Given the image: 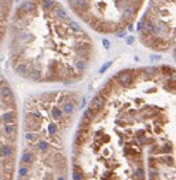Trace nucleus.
I'll return each mask as SVG.
<instances>
[{
  "label": "nucleus",
  "instance_id": "nucleus-6",
  "mask_svg": "<svg viewBox=\"0 0 176 180\" xmlns=\"http://www.w3.org/2000/svg\"><path fill=\"white\" fill-rule=\"evenodd\" d=\"M44 180H56V176H54L53 172H48V173L46 174V177H44Z\"/></svg>",
  "mask_w": 176,
  "mask_h": 180
},
{
  "label": "nucleus",
  "instance_id": "nucleus-2",
  "mask_svg": "<svg viewBox=\"0 0 176 180\" xmlns=\"http://www.w3.org/2000/svg\"><path fill=\"white\" fill-rule=\"evenodd\" d=\"M84 24L101 34H118L135 20L143 0H64Z\"/></svg>",
  "mask_w": 176,
  "mask_h": 180
},
{
  "label": "nucleus",
  "instance_id": "nucleus-5",
  "mask_svg": "<svg viewBox=\"0 0 176 180\" xmlns=\"http://www.w3.org/2000/svg\"><path fill=\"white\" fill-rule=\"evenodd\" d=\"M133 174H135V177L138 180H145V170H143L142 166H138L135 169V172H133Z\"/></svg>",
  "mask_w": 176,
  "mask_h": 180
},
{
  "label": "nucleus",
  "instance_id": "nucleus-7",
  "mask_svg": "<svg viewBox=\"0 0 176 180\" xmlns=\"http://www.w3.org/2000/svg\"><path fill=\"white\" fill-rule=\"evenodd\" d=\"M56 180H67V177H65L63 173H60V174H57V176H56Z\"/></svg>",
  "mask_w": 176,
  "mask_h": 180
},
{
  "label": "nucleus",
  "instance_id": "nucleus-1",
  "mask_svg": "<svg viewBox=\"0 0 176 180\" xmlns=\"http://www.w3.org/2000/svg\"><path fill=\"white\" fill-rule=\"evenodd\" d=\"M58 0H22L10 18V61L33 82H78L94 58V43Z\"/></svg>",
  "mask_w": 176,
  "mask_h": 180
},
{
  "label": "nucleus",
  "instance_id": "nucleus-4",
  "mask_svg": "<svg viewBox=\"0 0 176 180\" xmlns=\"http://www.w3.org/2000/svg\"><path fill=\"white\" fill-rule=\"evenodd\" d=\"M28 176H30V168H28V166H24V165H20V169H19V177L27 179Z\"/></svg>",
  "mask_w": 176,
  "mask_h": 180
},
{
  "label": "nucleus",
  "instance_id": "nucleus-3",
  "mask_svg": "<svg viewBox=\"0 0 176 180\" xmlns=\"http://www.w3.org/2000/svg\"><path fill=\"white\" fill-rule=\"evenodd\" d=\"M14 3L16 0H0V47L9 30L10 18L14 12Z\"/></svg>",
  "mask_w": 176,
  "mask_h": 180
}]
</instances>
